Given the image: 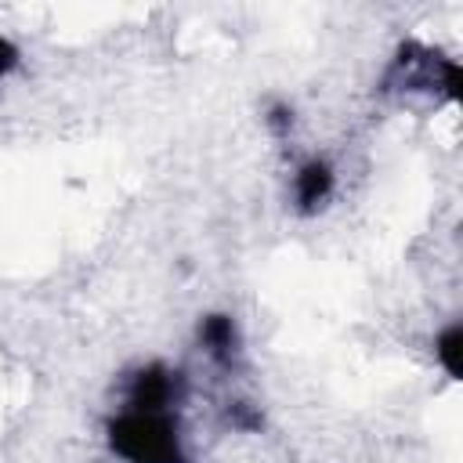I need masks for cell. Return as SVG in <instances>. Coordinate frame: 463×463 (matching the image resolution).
<instances>
[{
    "instance_id": "5",
    "label": "cell",
    "mask_w": 463,
    "mask_h": 463,
    "mask_svg": "<svg viewBox=\"0 0 463 463\" xmlns=\"http://www.w3.org/2000/svg\"><path fill=\"white\" fill-rule=\"evenodd\" d=\"M199 344L217 365H232L239 358V322L228 311H210L199 318Z\"/></svg>"
},
{
    "instance_id": "6",
    "label": "cell",
    "mask_w": 463,
    "mask_h": 463,
    "mask_svg": "<svg viewBox=\"0 0 463 463\" xmlns=\"http://www.w3.org/2000/svg\"><path fill=\"white\" fill-rule=\"evenodd\" d=\"M434 358L438 365L445 369L449 380H459L463 376V326L459 322H449L438 340H434Z\"/></svg>"
},
{
    "instance_id": "4",
    "label": "cell",
    "mask_w": 463,
    "mask_h": 463,
    "mask_svg": "<svg viewBox=\"0 0 463 463\" xmlns=\"http://www.w3.org/2000/svg\"><path fill=\"white\" fill-rule=\"evenodd\" d=\"M336 188V174L326 159H304L293 174V206L300 213H318Z\"/></svg>"
},
{
    "instance_id": "9",
    "label": "cell",
    "mask_w": 463,
    "mask_h": 463,
    "mask_svg": "<svg viewBox=\"0 0 463 463\" xmlns=\"http://www.w3.org/2000/svg\"><path fill=\"white\" fill-rule=\"evenodd\" d=\"M228 416H232L239 427H246V430H257V427H260V412H253V409H250V405H242V402H235Z\"/></svg>"
},
{
    "instance_id": "7",
    "label": "cell",
    "mask_w": 463,
    "mask_h": 463,
    "mask_svg": "<svg viewBox=\"0 0 463 463\" xmlns=\"http://www.w3.org/2000/svg\"><path fill=\"white\" fill-rule=\"evenodd\" d=\"M18 58H22V54H18L14 40H7V36L0 33V83H4V80H7L14 69H18Z\"/></svg>"
},
{
    "instance_id": "2",
    "label": "cell",
    "mask_w": 463,
    "mask_h": 463,
    "mask_svg": "<svg viewBox=\"0 0 463 463\" xmlns=\"http://www.w3.org/2000/svg\"><path fill=\"white\" fill-rule=\"evenodd\" d=\"M383 90H430L449 101L459 98V61L420 43H402L387 65Z\"/></svg>"
},
{
    "instance_id": "3",
    "label": "cell",
    "mask_w": 463,
    "mask_h": 463,
    "mask_svg": "<svg viewBox=\"0 0 463 463\" xmlns=\"http://www.w3.org/2000/svg\"><path fill=\"white\" fill-rule=\"evenodd\" d=\"M184 398V376L166 362H145L127 376L123 405L134 409H177Z\"/></svg>"
},
{
    "instance_id": "8",
    "label": "cell",
    "mask_w": 463,
    "mask_h": 463,
    "mask_svg": "<svg viewBox=\"0 0 463 463\" xmlns=\"http://www.w3.org/2000/svg\"><path fill=\"white\" fill-rule=\"evenodd\" d=\"M264 119H268V127H271L275 134H286V130L293 127V109H289V105H282V101H275V105L268 109V116H264Z\"/></svg>"
},
{
    "instance_id": "1",
    "label": "cell",
    "mask_w": 463,
    "mask_h": 463,
    "mask_svg": "<svg viewBox=\"0 0 463 463\" xmlns=\"http://www.w3.org/2000/svg\"><path fill=\"white\" fill-rule=\"evenodd\" d=\"M105 445L123 463H188L177 409L119 405L105 420Z\"/></svg>"
}]
</instances>
